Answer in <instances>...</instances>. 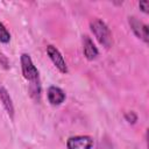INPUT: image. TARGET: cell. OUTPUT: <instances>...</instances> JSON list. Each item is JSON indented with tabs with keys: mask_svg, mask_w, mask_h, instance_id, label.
Listing matches in <instances>:
<instances>
[{
	"mask_svg": "<svg viewBox=\"0 0 149 149\" xmlns=\"http://www.w3.org/2000/svg\"><path fill=\"white\" fill-rule=\"evenodd\" d=\"M21 69H22L23 77L28 81H30L31 95H37V98H38L40 93H41V86L38 83V70L34 65V63L28 54L21 55Z\"/></svg>",
	"mask_w": 149,
	"mask_h": 149,
	"instance_id": "obj_1",
	"label": "cell"
},
{
	"mask_svg": "<svg viewBox=\"0 0 149 149\" xmlns=\"http://www.w3.org/2000/svg\"><path fill=\"white\" fill-rule=\"evenodd\" d=\"M125 119H126V121H128L129 123H135V122L137 121V115H136L135 112L130 111V112H127V113L125 114Z\"/></svg>",
	"mask_w": 149,
	"mask_h": 149,
	"instance_id": "obj_10",
	"label": "cell"
},
{
	"mask_svg": "<svg viewBox=\"0 0 149 149\" xmlns=\"http://www.w3.org/2000/svg\"><path fill=\"white\" fill-rule=\"evenodd\" d=\"M66 146L68 149H91L93 146V140L86 135L72 136L68 140Z\"/></svg>",
	"mask_w": 149,
	"mask_h": 149,
	"instance_id": "obj_5",
	"label": "cell"
},
{
	"mask_svg": "<svg viewBox=\"0 0 149 149\" xmlns=\"http://www.w3.org/2000/svg\"><path fill=\"white\" fill-rule=\"evenodd\" d=\"M10 41V34L7 30V28L0 22V42L1 43H8Z\"/></svg>",
	"mask_w": 149,
	"mask_h": 149,
	"instance_id": "obj_9",
	"label": "cell"
},
{
	"mask_svg": "<svg viewBox=\"0 0 149 149\" xmlns=\"http://www.w3.org/2000/svg\"><path fill=\"white\" fill-rule=\"evenodd\" d=\"M48 100L51 105H61L65 99V93L57 86H50L48 88Z\"/></svg>",
	"mask_w": 149,
	"mask_h": 149,
	"instance_id": "obj_7",
	"label": "cell"
},
{
	"mask_svg": "<svg viewBox=\"0 0 149 149\" xmlns=\"http://www.w3.org/2000/svg\"><path fill=\"white\" fill-rule=\"evenodd\" d=\"M0 100H1L6 112L8 113V115L10 118H13V115H14V106H13V102H12V98H10L9 93L7 92V90L3 86H0Z\"/></svg>",
	"mask_w": 149,
	"mask_h": 149,
	"instance_id": "obj_8",
	"label": "cell"
},
{
	"mask_svg": "<svg viewBox=\"0 0 149 149\" xmlns=\"http://www.w3.org/2000/svg\"><path fill=\"white\" fill-rule=\"evenodd\" d=\"M90 28L92 30V33L94 34L95 38L98 40V42L104 45L105 48H109L112 45V34L109 28L107 27V24L100 20V19H94L90 22Z\"/></svg>",
	"mask_w": 149,
	"mask_h": 149,
	"instance_id": "obj_2",
	"label": "cell"
},
{
	"mask_svg": "<svg viewBox=\"0 0 149 149\" xmlns=\"http://www.w3.org/2000/svg\"><path fill=\"white\" fill-rule=\"evenodd\" d=\"M128 22H129V26H130L133 33L140 40H142L144 43H148V41H149V38H148V26L146 23H143L142 21L137 20L135 16L128 17Z\"/></svg>",
	"mask_w": 149,
	"mask_h": 149,
	"instance_id": "obj_3",
	"label": "cell"
},
{
	"mask_svg": "<svg viewBox=\"0 0 149 149\" xmlns=\"http://www.w3.org/2000/svg\"><path fill=\"white\" fill-rule=\"evenodd\" d=\"M47 54L48 56L50 57L51 62L54 63V65L62 72V73H66L68 72V66H66V63L62 56V54L59 52V50L54 47V45H48L47 47Z\"/></svg>",
	"mask_w": 149,
	"mask_h": 149,
	"instance_id": "obj_4",
	"label": "cell"
},
{
	"mask_svg": "<svg viewBox=\"0 0 149 149\" xmlns=\"http://www.w3.org/2000/svg\"><path fill=\"white\" fill-rule=\"evenodd\" d=\"M139 7L143 13H146V14L149 13V2L148 1H140L139 2Z\"/></svg>",
	"mask_w": 149,
	"mask_h": 149,
	"instance_id": "obj_11",
	"label": "cell"
},
{
	"mask_svg": "<svg viewBox=\"0 0 149 149\" xmlns=\"http://www.w3.org/2000/svg\"><path fill=\"white\" fill-rule=\"evenodd\" d=\"M83 51H84V56L88 61L95 59L97 56L99 55V51H98L97 47L94 45L93 41L88 36H86V35L83 37Z\"/></svg>",
	"mask_w": 149,
	"mask_h": 149,
	"instance_id": "obj_6",
	"label": "cell"
}]
</instances>
